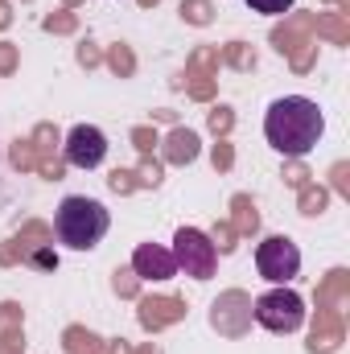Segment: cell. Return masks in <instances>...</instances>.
Returning <instances> with one entry per match:
<instances>
[{
    "label": "cell",
    "mask_w": 350,
    "mask_h": 354,
    "mask_svg": "<svg viewBox=\"0 0 350 354\" xmlns=\"http://www.w3.org/2000/svg\"><path fill=\"white\" fill-rule=\"evenodd\" d=\"M322 132H326V115L305 95H284L264 115V136H268V145L280 157H305V153H313L317 140H322Z\"/></svg>",
    "instance_id": "cell-1"
},
{
    "label": "cell",
    "mask_w": 350,
    "mask_h": 354,
    "mask_svg": "<svg viewBox=\"0 0 350 354\" xmlns=\"http://www.w3.org/2000/svg\"><path fill=\"white\" fill-rule=\"evenodd\" d=\"M107 227H111L107 206L95 202V198H87V194H71V198H62L58 210H54V235H58V243H66V248H75V252L99 248V239L107 235Z\"/></svg>",
    "instance_id": "cell-2"
},
{
    "label": "cell",
    "mask_w": 350,
    "mask_h": 354,
    "mask_svg": "<svg viewBox=\"0 0 350 354\" xmlns=\"http://www.w3.org/2000/svg\"><path fill=\"white\" fill-rule=\"evenodd\" d=\"M252 317L260 322L264 330H272V334H297V330L305 326V301H301L293 288L276 284L272 292L256 297V305H252Z\"/></svg>",
    "instance_id": "cell-3"
},
{
    "label": "cell",
    "mask_w": 350,
    "mask_h": 354,
    "mask_svg": "<svg viewBox=\"0 0 350 354\" xmlns=\"http://www.w3.org/2000/svg\"><path fill=\"white\" fill-rule=\"evenodd\" d=\"M169 252H174V260H177V272H185L194 280H210L214 268H219V248L198 227H181L174 235V248Z\"/></svg>",
    "instance_id": "cell-4"
},
{
    "label": "cell",
    "mask_w": 350,
    "mask_h": 354,
    "mask_svg": "<svg viewBox=\"0 0 350 354\" xmlns=\"http://www.w3.org/2000/svg\"><path fill=\"white\" fill-rule=\"evenodd\" d=\"M256 268H260L264 280L288 284L301 272V252H297V243L288 235H268L260 248H256Z\"/></svg>",
    "instance_id": "cell-5"
},
{
    "label": "cell",
    "mask_w": 350,
    "mask_h": 354,
    "mask_svg": "<svg viewBox=\"0 0 350 354\" xmlns=\"http://www.w3.org/2000/svg\"><path fill=\"white\" fill-rule=\"evenodd\" d=\"M107 157V136L95 124H75L66 136V161L75 169H99Z\"/></svg>",
    "instance_id": "cell-6"
},
{
    "label": "cell",
    "mask_w": 350,
    "mask_h": 354,
    "mask_svg": "<svg viewBox=\"0 0 350 354\" xmlns=\"http://www.w3.org/2000/svg\"><path fill=\"white\" fill-rule=\"evenodd\" d=\"M132 268H136V276H145V280H169V276H177L174 252L161 248V243H140V248L132 252Z\"/></svg>",
    "instance_id": "cell-7"
},
{
    "label": "cell",
    "mask_w": 350,
    "mask_h": 354,
    "mask_svg": "<svg viewBox=\"0 0 350 354\" xmlns=\"http://www.w3.org/2000/svg\"><path fill=\"white\" fill-rule=\"evenodd\" d=\"M252 12H260V17H280V12H288L293 8V0H243Z\"/></svg>",
    "instance_id": "cell-8"
}]
</instances>
